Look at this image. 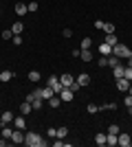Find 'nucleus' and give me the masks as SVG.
<instances>
[{
	"instance_id": "nucleus-1",
	"label": "nucleus",
	"mask_w": 132,
	"mask_h": 147,
	"mask_svg": "<svg viewBox=\"0 0 132 147\" xmlns=\"http://www.w3.org/2000/svg\"><path fill=\"white\" fill-rule=\"evenodd\" d=\"M24 145H29V147H46L49 141H44L38 132H29V134H24Z\"/></svg>"
},
{
	"instance_id": "nucleus-2",
	"label": "nucleus",
	"mask_w": 132,
	"mask_h": 147,
	"mask_svg": "<svg viewBox=\"0 0 132 147\" xmlns=\"http://www.w3.org/2000/svg\"><path fill=\"white\" fill-rule=\"evenodd\" d=\"M112 55H117L119 59H128V57H132V51L128 49L126 44H114L112 46Z\"/></svg>"
},
{
	"instance_id": "nucleus-3",
	"label": "nucleus",
	"mask_w": 132,
	"mask_h": 147,
	"mask_svg": "<svg viewBox=\"0 0 132 147\" xmlns=\"http://www.w3.org/2000/svg\"><path fill=\"white\" fill-rule=\"evenodd\" d=\"M49 86L53 88V90H55V94H60V92H62V88H64L57 75H51V77H49Z\"/></svg>"
},
{
	"instance_id": "nucleus-4",
	"label": "nucleus",
	"mask_w": 132,
	"mask_h": 147,
	"mask_svg": "<svg viewBox=\"0 0 132 147\" xmlns=\"http://www.w3.org/2000/svg\"><path fill=\"white\" fill-rule=\"evenodd\" d=\"M60 99H62V103H70V101L75 99V92L70 90V88H62V92H60Z\"/></svg>"
},
{
	"instance_id": "nucleus-5",
	"label": "nucleus",
	"mask_w": 132,
	"mask_h": 147,
	"mask_svg": "<svg viewBox=\"0 0 132 147\" xmlns=\"http://www.w3.org/2000/svg\"><path fill=\"white\" fill-rule=\"evenodd\" d=\"M11 141H13V145H22V143H24V134H22V129H13Z\"/></svg>"
},
{
	"instance_id": "nucleus-6",
	"label": "nucleus",
	"mask_w": 132,
	"mask_h": 147,
	"mask_svg": "<svg viewBox=\"0 0 132 147\" xmlns=\"http://www.w3.org/2000/svg\"><path fill=\"white\" fill-rule=\"evenodd\" d=\"M106 145L117 147V145H119V134H110V132H106Z\"/></svg>"
},
{
	"instance_id": "nucleus-7",
	"label": "nucleus",
	"mask_w": 132,
	"mask_h": 147,
	"mask_svg": "<svg viewBox=\"0 0 132 147\" xmlns=\"http://www.w3.org/2000/svg\"><path fill=\"white\" fill-rule=\"evenodd\" d=\"M13 125H16V129H24V127H26V119H24V114H20V117L13 119Z\"/></svg>"
},
{
	"instance_id": "nucleus-8",
	"label": "nucleus",
	"mask_w": 132,
	"mask_h": 147,
	"mask_svg": "<svg viewBox=\"0 0 132 147\" xmlns=\"http://www.w3.org/2000/svg\"><path fill=\"white\" fill-rule=\"evenodd\" d=\"M132 81H128L126 77H121V79H117V88H119L121 92H128V88H130Z\"/></svg>"
},
{
	"instance_id": "nucleus-9",
	"label": "nucleus",
	"mask_w": 132,
	"mask_h": 147,
	"mask_svg": "<svg viewBox=\"0 0 132 147\" xmlns=\"http://www.w3.org/2000/svg\"><path fill=\"white\" fill-rule=\"evenodd\" d=\"M99 53H101L104 57L112 55V46H110V44H106V42H101V44H99Z\"/></svg>"
},
{
	"instance_id": "nucleus-10",
	"label": "nucleus",
	"mask_w": 132,
	"mask_h": 147,
	"mask_svg": "<svg viewBox=\"0 0 132 147\" xmlns=\"http://www.w3.org/2000/svg\"><path fill=\"white\" fill-rule=\"evenodd\" d=\"M60 81H62V86H64V88H68L70 84L75 81V77H73V75H68V73H64L62 77H60Z\"/></svg>"
},
{
	"instance_id": "nucleus-11",
	"label": "nucleus",
	"mask_w": 132,
	"mask_h": 147,
	"mask_svg": "<svg viewBox=\"0 0 132 147\" xmlns=\"http://www.w3.org/2000/svg\"><path fill=\"white\" fill-rule=\"evenodd\" d=\"M119 145H121V147H130V145H132L130 134H119Z\"/></svg>"
},
{
	"instance_id": "nucleus-12",
	"label": "nucleus",
	"mask_w": 132,
	"mask_h": 147,
	"mask_svg": "<svg viewBox=\"0 0 132 147\" xmlns=\"http://www.w3.org/2000/svg\"><path fill=\"white\" fill-rule=\"evenodd\" d=\"M13 77H16V73H13V70H2V73H0V81H11Z\"/></svg>"
},
{
	"instance_id": "nucleus-13",
	"label": "nucleus",
	"mask_w": 132,
	"mask_h": 147,
	"mask_svg": "<svg viewBox=\"0 0 132 147\" xmlns=\"http://www.w3.org/2000/svg\"><path fill=\"white\" fill-rule=\"evenodd\" d=\"M31 110H33V105L29 103V101H24V103L20 105V114H24V117H29V114H31Z\"/></svg>"
},
{
	"instance_id": "nucleus-14",
	"label": "nucleus",
	"mask_w": 132,
	"mask_h": 147,
	"mask_svg": "<svg viewBox=\"0 0 132 147\" xmlns=\"http://www.w3.org/2000/svg\"><path fill=\"white\" fill-rule=\"evenodd\" d=\"M62 105V99H60V94H53V97L49 99V108H60Z\"/></svg>"
},
{
	"instance_id": "nucleus-15",
	"label": "nucleus",
	"mask_w": 132,
	"mask_h": 147,
	"mask_svg": "<svg viewBox=\"0 0 132 147\" xmlns=\"http://www.w3.org/2000/svg\"><path fill=\"white\" fill-rule=\"evenodd\" d=\"M77 84H79V86H88V84H90V75H86V73H82L79 75V77H77Z\"/></svg>"
},
{
	"instance_id": "nucleus-16",
	"label": "nucleus",
	"mask_w": 132,
	"mask_h": 147,
	"mask_svg": "<svg viewBox=\"0 0 132 147\" xmlns=\"http://www.w3.org/2000/svg\"><path fill=\"white\" fill-rule=\"evenodd\" d=\"M104 42H106V44H110V46H114V44H119V40H117V35H114V33H106Z\"/></svg>"
},
{
	"instance_id": "nucleus-17",
	"label": "nucleus",
	"mask_w": 132,
	"mask_h": 147,
	"mask_svg": "<svg viewBox=\"0 0 132 147\" xmlns=\"http://www.w3.org/2000/svg\"><path fill=\"white\" fill-rule=\"evenodd\" d=\"M53 94H55V90H53V88H51V86L42 88V99H44V101H49V99L53 97Z\"/></svg>"
},
{
	"instance_id": "nucleus-18",
	"label": "nucleus",
	"mask_w": 132,
	"mask_h": 147,
	"mask_svg": "<svg viewBox=\"0 0 132 147\" xmlns=\"http://www.w3.org/2000/svg\"><path fill=\"white\" fill-rule=\"evenodd\" d=\"M16 13H18V16H24V13H29V9H26L24 2H16Z\"/></svg>"
},
{
	"instance_id": "nucleus-19",
	"label": "nucleus",
	"mask_w": 132,
	"mask_h": 147,
	"mask_svg": "<svg viewBox=\"0 0 132 147\" xmlns=\"http://www.w3.org/2000/svg\"><path fill=\"white\" fill-rule=\"evenodd\" d=\"M40 79H42V75H40L38 70H29V81H33V84H38Z\"/></svg>"
},
{
	"instance_id": "nucleus-20",
	"label": "nucleus",
	"mask_w": 132,
	"mask_h": 147,
	"mask_svg": "<svg viewBox=\"0 0 132 147\" xmlns=\"http://www.w3.org/2000/svg\"><path fill=\"white\" fill-rule=\"evenodd\" d=\"M11 31H13V35H20V33L24 31V24H22V22H13Z\"/></svg>"
},
{
	"instance_id": "nucleus-21",
	"label": "nucleus",
	"mask_w": 132,
	"mask_h": 147,
	"mask_svg": "<svg viewBox=\"0 0 132 147\" xmlns=\"http://www.w3.org/2000/svg\"><path fill=\"white\" fill-rule=\"evenodd\" d=\"M95 143H97L99 147H104V145H106V134H104V132H99V134H95Z\"/></svg>"
},
{
	"instance_id": "nucleus-22",
	"label": "nucleus",
	"mask_w": 132,
	"mask_h": 147,
	"mask_svg": "<svg viewBox=\"0 0 132 147\" xmlns=\"http://www.w3.org/2000/svg\"><path fill=\"white\" fill-rule=\"evenodd\" d=\"M31 105H33V110H40V108H44V99L42 97H35L31 101Z\"/></svg>"
},
{
	"instance_id": "nucleus-23",
	"label": "nucleus",
	"mask_w": 132,
	"mask_h": 147,
	"mask_svg": "<svg viewBox=\"0 0 132 147\" xmlns=\"http://www.w3.org/2000/svg\"><path fill=\"white\" fill-rule=\"evenodd\" d=\"M0 134H2L7 141H9V138H11V134H13V129H11V127H7V125H2V127H0Z\"/></svg>"
},
{
	"instance_id": "nucleus-24",
	"label": "nucleus",
	"mask_w": 132,
	"mask_h": 147,
	"mask_svg": "<svg viewBox=\"0 0 132 147\" xmlns=\"http://www.w3.org/2000/svg\"><path fill=\"white\" fill-rule=\"evenodd\" d=\"M112 75H114V79H121V77H123V66H121V64H119V66H114Z\"/></svg>"
},
{
	"instance_id": "nucleus-25",
	"label": "nucleus",
	"mask_w": 132,
	"mask_h": 147,
	"mask_svg": "<svg viewBox=\"0 0 132 147\" xmlns=\"http://www.w3.org/2000/svg\"><path fill=\"white\" fill-rule=\"evenodd\" d=\"M108 66H110V68L119 66V57H117V55H108Z\"/></svg>"
},
{
	"instance_id": "nucleus-26",
	"label": "nucleus",
	"mask_w": 132,
	"mask_h": 147,
	"mask_svg": "<svg viewBox=\"0 0 132 147\" xmlns=\"http://www.w3.org/2000/svg\"><path fill=\"white\" fill-rule=\"evenodd\" d=\"M11 121H13V112H2V125H7Z\"/></svg>"
},
{
	"instance_id": "nucleus-27",
	"label": "nucleus",
	"mask_w": 132,
	"mask_h": 147,
	"mask_svg": "<svg viewBox=\"0 0 132 147\" xmlns=\"http://www.w3.org/2000/svg\"><path fill=\"white\" fill-rule=\"evenodd\" d=\"M79 57H82L84 61H93V53H90V49H88V51H82V53H79Z\"/></svg>"
},
{
	"instance_id": "nucleus-28",
	"label": "nucleus",
	"mask_w": 132,
	"mask_h": 147,
	"mask_svg": "<svg viewBox=\"0 0 132 147\" xmlns=\"http://www.w3.org/2000/svg\"><path fill=\"white\" fill-rule=\"evenodd\" d=\"M90 46H93V40H90V37H84L82 40V51H88Z\"/></svg>"
},
{
	"instance_id": "nucleus-29",
	"label": "nucleus",
	"mask_w": 132,
	"mask_h": 147,
	"mask_svg": "<svg viewBox=\"0 0 132 147\" xmlns=\"http://www.w3.org/2000/svg\"><path fill=\"white\" fill-rule=\"evenodd\" d=\"M123 77L128 81H132V66H123Z\"/></svg>"
},
{
	"instance_id": "nucleus-30",
	"label": "nucleus",
	"mask_w": 132,
	"mask_h": 147,
	"mask_svg": "<svg viewBox=\"0 0 132 147\" xmlns=\"http://www.w3.org/2000/svg\"><path fill=\"white\" fill-rule=\"evenodd\" d=\"M99 110L104 112V110H117V103H112V101H110V103H104V105H99Z\"/></svg>"
},
{
	"instance_id": "nucleus-31",
	"label": "nucleus",
	"mask_w": 132,
	"mask_h": 147,
	"mask_svg": "<svg viewBox=\"0 0 132 147\" xmlns=\"http://www.w3.org/2000/svg\"><path fill=\"white\" fill-rule=\"evenodd\" d=\"M26 9H29V13H33V11H38V9H40V5L35 2V0H31V2L26 5Z\"/></svg>"
},
{
	"instance_id": "nucleus-32",
	"label": "nucleus",
	"mask_w": 132,
	"mask_h": 147,
	"mask_svg": "<svg viewBox=\"0 0 132 147\" xmlns=\"http://www.w3.org/2000/svg\"><path fill=\"white\" fill-rule=\"evenodd\" d=\"M101 31H106V33H114V24L112 22H104V29Z\"/></svg>"
},
{
	"instance_id": "nucleus-33",
	"label": "nucleus",
	"mask_w": 132,
	"mask_h": 147,
	"mask_svg": "<svg viewBox=\"0 0 132 147\" xmlns=\"http://www.w3.org/2000/svg\"><path fill=\"white\" fill-rule=\"evenodd\" d=\"M66 134H68L66 127H57V138H66Z\"/></svg>"
},
{
	"instance_id": "nucleus-34",
	"label": "nucleus",
	"mask_w": 132,
	"mask_h": 147,
	"mask_svg": "<svg viewBox=\"0 0 132 147\" xmlns=\"http://www.w3.org/2000/svg\"><path fill=\"white\" fill-rule=\"evenodd\" d=\"M97 64H99V68H106V66H108V57H104V55H101L99 59H97Z\"/></svg>"
},
{
	"instance_id": "nucleus-35",
	"label": "nucleus",
	"mask_w": 132,
	"mask_h": 147,
	"mask_svg": "<svg viewBox=\"0 0 132 147\" xmlns=\"http://www.w3.org/2000/svg\"><path fill=\"white\" fill-rule=\"evenodd\" d=\"M108 132H110V134H119V125H117V123H110Z\"/></svg>"
},
{
	"instance_id": "nucleus-36",
	"label": "nucleus",
	"mask_w": 132,
	"mask_h": 147,
	"mask_svg": "<svg viewBox=\"0 0 132 147\" xmlns=\"http://www.w3.org/2000/svg\"><path fill=\"white\" fill-rule=\"evenodd\" d=\"M97 112H99V105H95V103L88 105V114H97Z\"/></svg>"
},
{
	"instance_id": "nucleus-37",
	"label": "nucleus",
	"mask_w": 132,
	"mask_h": 147,
	"mask_svg": "<svg viewBox=\"0 0 132 147\" xmlns=\"http://www.w3.org/2000/svg\"><path fill=\"white\" fill-rule=\"evenodd\" d=\"M11 37H13V31H11V29L2 31V40H11Z\"/></svg>"
},
{
	"instance_id": "nucleus-38",
	"label": "nucleus",
	"mask_w": 132,
	"mask_h": 147,
	"mask_svg": "<svg viewBox=\"0 0 132 147\" xmlns=\"http://www.w3.org/2000/svg\"><path fill=\"white\" fill-rule=\"evenodd\" d=\"M123 105H128V110L132 108V94H128V97L123 99Z\"/></svg>"
},
{
	"instance_id": "nucleus-39",
	"label": "nucleus",
	"mask_w": 132,
	"mask_h": 147,
	"mask_svg": "<svg viewBox=\"0 0 132 147\" xmlns=\"http://www.w3.org/2000/svg\"><path fill=\"white\" fill-rule=\"evenodd\" d=\"M68 88H70V90H73V92H77V90H79V88H82V86H79V84H77V79H75V81H73V84H70V86H68Z\"/></svg>"
},
{
	"instance_id": "nucleus-40",
	"label": "nucleus",
	"mask_w": 132,
	"mask_h": 147,
	"mask_svg": "<svg viewBox=\"0 0 132 147\" xmlns=\"http://www.w3.org/2000/svg\"><path fill=\"white\" fill-rule=\"evenodd\" d=\"M49 138H57V129L55 127H49Z\"/></svg>"
},
{
	"instance_id": "nucleus-41",
	"label": "nucleus",
	"mask_w": 132,
	"mask_h": 147,
	"mask_svg": "<svg viewBox=\"0 0 132 147\" xmlns=\"http://www.w3.org/2000/svg\"><path fill=\"white\" fill-rule=\"evenodd\" d=\"M11 40H13V44H16V46H20V44H22V37H20V35H13Z\"/></svg>"
},
{
	"instance_id": "nucleus-42",
	"label": "nucleus",
	"mask_w": 132,
	"mask_h": 147,
	"mask_svg": "<svg viewBox=\"0 0 132 147\" xmlns=\"http://www.w3.org/2000/svg\"><path fill=\"white\" fill-rule=\"evenodd\" d=\"M95 29H104V20H95Z\"/></svg>"
},
{
	"instance_id": "nucleus-43",
	"label": "nucleus",
	"mask_w": 132,
	"mask_h": 147,
	"mask_svg": "<svg viewBox=\"0 0 132 147\" xmlns=\"http://www.w3.org/2000/svg\"><path fill=\"white\" fill-rule=\"evenodd\" d=\"M62 35H64V37H70V35H73V31H70V29H64Z\"/></svg>"
},
{
	"instance_id": "nucleus-44",
	"label": "nucleus",
	"mask_w": 132,
	"mask_h": 147,
	"mask_svg": "<svg viewBox=\"0 0 132 147\" xmlns=\"http://www.w3.org/2000/svg\"><path fill=\"white\" fill-rule=\"evenodd\" d=\"M7 145V138H5V136H0V147H5Z\"/></svg>"
},
{
	"instance_id": "nucleus-45",
	"label": "nucleus",
	"mask_w": 132,
	"mask_h": 147,
	"mask_svg": "<svg viewBox=\"0 0 132 147\" xmlns=\"http://www.w3.org/2000/svg\"><path fill=\"white\" fill-rule=\"evenodd\" d=\"M128 66H132V57H128Z\"/></svg>"
},
{
	"instance_id": "nucleus-46",
	"label": "nucleus",
	"mask_w": 132,
	"mask_h": 147,
	"mask_svg": "<svg viewBox=\"0 0 132 147\" xmlns=\"http://www.w3.org/2000/svg\"><path fill=\"white\" fill-rule=\"evenodd\" d=\"M128 94H132V84H130V88H128Z\"/></svg>"
},
{
	"instance_id": "nucleus-47",
	"label": "nucleus",
	"mask_w": 132,
	"mask_h": 147,
	"mask_svg": "<svg viewBox=\"0 0 132 147\" xmlns=\"http://www.w3.org/2000/svg\"><path fill=\"white\" fill-rule=\"evenodd\" d=\"M0 127H2V114H0Z\"/></svg>"
},
{
	"instance_id": "nucleus-48",
	"label": "nucleus",
	"mask_w": 132,
	"mask_h": 147,
	"mask_svg": "<svg viewBox=\"0 0 132 147\" xmlns=\"http://www.w3.org/2000/svg\"><path fill=\"white\" fill-rule=\"evenodd\" d=\"M130 114H132V108H130Z\"/></svg>"
}]
</instances>
